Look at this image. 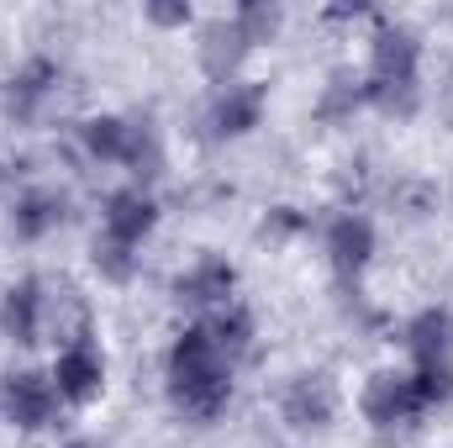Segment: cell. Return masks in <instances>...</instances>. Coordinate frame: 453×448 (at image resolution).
Wrapping results in <instances>:
<instances>
[{
    "instance_id": "cell-25",
    "label": "cell",
    "mask_w": 453,
    "mask_h": 448,
    "mask_svg": "<svg viewBox=\"0 0 453 448\" xmlns=\"http://www.w3.org/2000/svg\"><path fill=\"white\" fill-rule=\"evenodd\" d=\"M64 448H106V444H101V438H69Z\"/></svg>"
},
{
    "instance_id": "cell-21",
    "label": "cell",
    "mask_w": 453,
    "mask_h": 448,
    "mask_svg": "<svg viewBox=\"0 0 453 448\" xmlns=\"http://www.w3.org/2000/svg\"><path fill=\"white\" fill-rule=\"evenodd\" d=\"M406 380H411V396L422 412H443L453 401V359H422L406 369Z\"/></svg>"
},
{
    "instance_id": "cell-6",
    "label": "cell",
    "mask_w": 453,
    "mask_h": 448,
    "mask_svg": "<svg viewBox=\"0 0 453 448\" xmlns=\"http://www.w3.org/2000/svg\"><path fill=\"white\" fill-rule=\"evenodd\" d=\"M364 80H422V37L417 27L380 16L369 32V74Z\"/></svg>"
},
{
    "instance_id": "cell-10",
    "label": "cell",
    "mask_w": 453,
    "mask_h": 448,
    "mask_svg": "<svg viewBox=\"0 0 453 448\" xmlns=\"http://www.w3.org/2000/svg\"><path fill=\"white\" fill-rule=\"evenodd\" d=\"M48 375H53L58 401H69V406H90V401L106 390V353H101L96 337L69 343V348H58V359H53Z\"/></svg>"
},
{
    "instance_id": "cell-3",
    "label": "cell",
    "mask_w": 453,
    "mask_h": 448,
    "mask_svg": "<svg viewBox=\"0 0 453 448\" xmlns=\"http://www.w3.org/2000/svg\"><path fill=\"white\" fill-rule=\"evenodd\" d=\"M58 90H64V64L48 58V53H32L27 64H16L5 74V85H0V116L11 127H37L42 116L53 112Z\"/></svg>"
},
{
    "instance_id": "cell-23",
    "label": "cell",
    "mask_w": 453,
    "mask_h": 448,
    "mask_svg": "<svg viewBox=\"0 0 453 448\" xmlns=\"http://www.w3.org/2000/svg\"><path fill=\"white\" fill-rule=\"evenodd\" d=\"M232 21H237L242 37L258 48V42H274V37H280V27H285V5H280V0H242V5L232 11Z\"/></svg>"
},
{
    "instance_id": "cell-19",
    "label": "cell",
    "mask_w": 453,
    "mask_h": 448,
    "mask_svg": "<svg viewBox=\"0 0 453 448\" xmlns=\"http://www.w3.org/2000/svg\"><path fill=\"white\" fill-rule=\"evenodd\" d=\"M121 169H132L137 185L164 174V132H158V121L148 112H132V143H127V164Z\"/></svg>"
},
{
    "instance_id": "cell-20",
    "label": "cell",
    "mask_w": 453,
    "mask_h": 448,
    "mask_svg": "<svg viewBox=\"0 0 453 448\" xmlns=\"http://www.w3.org/2000/svg\"><path fill=\"white\" fill-rule=\"evenodd\" d=\"M364 106L390 121H411L422 112V80H364Z\"/></svg>"
},
{
    "instance_id": "cell-1",
    "label": "cell",
    "mask_w": 453,
    "mask_h": 448,
    "mask_svg": "<svg viewBox=\"0 0 453 448\" xmlns=\"http://www.w3.org/2000/svg\"><path fill=\"white\" fill-rule=\"evenodd\" d=\"M232 364L222 359V348L206 337L201 322H190L185 333L169 343V359H164V380H169V401L180 417L190 422H217L226 406H232Z\"/></svg>"
},
{
    "instance_id": "cell-13",
    "label": "cell",
    "mask_w": 453,
    "mask_h": 448,
    "mask_svg": "<svg viewBox=\"0 0 453 448\" xmlns=\"http://www.w3.org/2000/svg\"><path fill=\"white\" fill-rule=\"evenodd\" d=\"M258 121H264V85L237 80V85L211 90V101H206V127H211V137H217V143L248 137Z\"/></svg>"
},
{
    "instance_id": "cell-11",
    "label": "cell",
    "mask_w": 453,
    "mask_h": 448,
    "mask_svg": "<svg viewBox=\"0 0 453 448\" xmlns=\"http://www.w3.org/2000/svg\"><path fill=\"white\" fill-rule=\"evenodd\" d=\"M322 248H327V264H333V274H338L342 285H353V280H358V274L374 264V248H380V237H374V222H369L364 212H338V217L327 222Z\"/></svg>"
},
{
    "instance_id": "cell-16",
    "label": "cell",
    "mask_w": 453,
    "mask_h": 448,
    "mask_svg": "<svg viewBox=\"0 0 453 448\" xmlns=\"http://www.w3.org/2000/svg\"><path fill=\"white\" fill-rule=\"evenodd\" d=\"M401 343H406L411 364H422V359H453V312L449 306H422L401 328Z\"/></svg>"
},
{
    "instance_id": "cell-18",
    "label": "cell",
    "mask_w": 453,
    "mask_h": 448,
    "mask_svg": "<svg viewBox=\"0 0 453 448\" xmlns=\"http://www.w3.org/2000/svg\"><path fill=\"white\" fill-rule=\"evenodd\" d=\"M364 112V74H353V69H333L327 80H322V90H317V121L322 127H348L353 116Z\"/></svg>"
},
{
    "instance_id": "cell-2",
    "label": "cell",
    "mask_w": 453,
    "mask_h": 448,
    "mask_svg": "<svg viewBox=\"0 0 453 448\" xmlns=\"http://www.w3.org/2000/svg\"><path fill=\"white\" fill-rule=\"evenodd\" d=\"M358 412H364V422L374 428V438L380 444H401L411 428H422V406H417V396H411V380H406V369H374L369 380H364V390H358Z\"/></svg>"
},
{
    "instance_id": "cell-24",
    "label": "cell",
    "mask_w": 453,
    "mask_h": 448,
    "mask_svg": "<svg viewBox=\"0 0 453 448\" xmlns=\"http://www.w3.org/2000/svg\"><path fill=\"white\" fill-rule=\"evenodd\" d=\"M142 21L158 27V32H185V27L196 21V11H190L185 0H148V5H142Z\"/></svg>"
},
{
    "instance_id": "cell-14",
    "label": "cell",
    "mask_w": 453,
    "mask_h": 448,
    "mask_svg": "<svg viewBox=\"0 0 453 448\" xmlns=\"http://www.w3.org/2000/svg\"><path fill=\"white\" fill-rule=\"evenodd\" d=\"M69 222V190L64 185H27L11 201V232L16 243H42L48 232Z\"/></svg>"
},
{
    "instance_id": "cell-22",
    "label": "cell",
    "mask_w": 453,
    "mask_h": 448,
    "mask_svg": "<svg viewBox=\"0 0 453 448\" xmlns=\"http://www.w3.org/2000/svg\"><path fill=\"white\" fill-rule=\"evenodd\" d=\"M90 264H96V274H101L106 285H132V280H137V248L116 243V237H106V232H96Z\"/></svg>"
},
{
    "instance_id": "cell-9",
    "label": "cell",
    "mask_w": 453,
    "mask_h": 448,
    "mask_svg": "<svg viewBox=\"0 0 453 448\" xmlns=\"http://www.w3.org/2000/svg\"><path fill=\"white\" fill-rule=\"evenodd\" d=\"M0 337L16 348H32L48 337V280L21 274L16 285H5L0 296Z\"/></svg>"
},
{
    "instance_id": "cell-5",
    "label": "cell",
    "mask_w": 453,
    "mask_h": 448,
    "mask_svg": "<svg viewBox=\"0 0 453 448\" xmlns=\"http://www.w3.org/2000/svg\"><path fill=\"white\" fill-rule=\"evenodd\" d=\"M280 417L296 433H327L338 417V380L327 369H301L280 390Z\"/></svg>"
},
{
    "instance_id": "cell-17",
    "label": "cell",
    "mask_w": 453,
    "mask_h": 448,
    "mask_svg": "<svg viewBox=\"0 0 453 448\" xmlns=\"http://www.w3.org/2000/svg\"><path fill=\"white\" fill-rule=\"evenodd\" d=\"M201 328H206V337L222 348V359L237 369L248 353H253V337H258V322H253V312L248 306H222V312H211V317H201Z\"/></svg>"
},
{
    "instance_id": "cell-4",
    "label": "cell",
    "mask_w": 453,
    "mask_h": 448,
    "mask_svg": "<svg viewBox=\"0 0 453 448\" xmlns=\"http://www.w3.org/2000/svg\"><path fill=\"white\" fill-rule=\"evenodd\" d=\"M58 417V390L53 375L42 369H5L0 375V422L16 433H42Z\"/></svg>"
},
{
    "instance_id": "cell-8",
    "label": "cell",
    "mask_w": 453,
    "mask_h": 448,
    "mask_svg": "<svg viewBox=\"0 0 453 448\" xmlns=\"http://www.w3.org/2000/svg\"><path fill=\"white\" fill-rule=\"evenodd\" d=\"M248 53H253V42L242 37V27H237L232 16L201 21V32H196V64H201V74H206L217 90H222V85H237Z\"/></svg>"
},
{
    "instance_id": "cell-7",
    "label": "cell",
    "mask_w": 453,
    "mask_h": 448,
    "mask_svg": "<svg viewBox=\"0 0 453 448\" xmlns=\"http://www.w3.org/2000/svg\"><path fill=\"white\" fill-rule=\"evenodd\" d=\"M174 301L190 306V312H201V317L222 312V306L237 301V269L226 264L222 253H201L196 264H185L174 274Z\"/></svg>"
},
{
    "instance_id": "cell-12",
    "label": "cell",
    "mask_w": 453,
    "mask_h": 448,
    "mask_svg": "<svg viewBox=\"0 0 453 448\" xmlns=\"http://www.w3.org/2000/svg\"><path fill=\"white\" fill-rule=\"evenodd\" d=\"M153 227H158V196L148 190V185H121L106 196V206H101V232L116 237V243H127V248H142L148 237H153Z\"/></svg>"
},
{
    "instance_id": "cell-26",
    "label": "cell",
    "mask_w": 453,
    "mask_h": 448,
    "mask_svg": "<svg viewBox=\"0 0 453 448\" xmlns=\"http://www.w3.org/2000/svg\"><path fill=\"white\" fill-rule=\"evenodd\" d=\"M443 101H449V116H453V85H449V96H443Z\"/></svg>"
},
{
    "instance_id": "cell-15",
    "label": "cell",
    "mask_w": 453,
    "mask_h": 448,
    "mask_svg": "<svg viewBox=\"0 0 453 448\" xmlns=\"http://www.w3.org/2000/svg\"><path fill=\"white\" fill-rule=\"evenodd\" d=\"M80 137V153L90 164H127V143H132V116H116V112H101V116H85L74 127Z\"/></svg>"
}]
</instances>
